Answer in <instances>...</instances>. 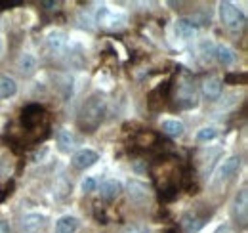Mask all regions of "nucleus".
I'll use <instances>...</instances> for the list:
<instances>
[{"mask_svg": "<svg viewBox=\"0 0 248 233\" xmlns=\"http://www.w3.org/2000/svg\"><path fill=\"white\" fill-rule=\"evenodd\" d=\"M105 115V98L101 94H93L90 96L84 105L80 107V113H78V126L84 130V132H93Z\"/></svg>", "mask_w": 248, "mask_h": 233, "instance_id": "nucleus-1", "label": "nucleus"}, {"mask_svg": "<svg viewBox=\"0 0 248 233\" xmlns=\"http://www.w3.org/2000/svg\"><path fill=\"white\" fill-rule=\"evenodd\" d=\"M219 19L229 31H241L247 25L245 14L231 2H221L219 4Z\"/></svg>", "mask_w": 248, "mask_h": 233, "instance_id": "nucleus-2", "label": "nucleus"}, {"mask_svg": "<svg viewBox=\"0 0 248 233\" xmlns=\"http://www.w3.org/2000/svg\"><path fill=\"white\" fill-rule=\"evenodd\" d=\"M97 23L107 31H121L126 25V17L123 14H117L109 8H101L97 12Z\"/></svg>", "mask_w": 248, "mask_h": 233, "instance_id": "nucleus-3", "label": "nucleus"}, {"mask_svg": "<svg viewBox=\"0 0 248 233\" xmlns=\"http://www.w3.org/2000/svg\"><path fill=\"white\" fill-rule=\"evenodd\" d=\"M97 159H99V155H97L95 151H92V149H80V151H77V153L73 155L71 163H73L75 168L84 170V168H90L92 165H95Z\"/></svg>", "mask_w": 248, "mask_h": 233, "instance_id": "nucleus-4", "label": "nucleus"}, {"mask_svg": "<svg viewBox=\"0 0 248 233\" xmlns=\"http://www.w3.org/2000/svg\"><path fill=\"white\" fill-rule=\"evenodd\" d=\"M241 168V157H229L227 161H223V165L217 168L216 172V183H221L225 180H229L231 176L237 174V170Z\"/></svg>", "mask_w": 248, "mask_h": 233, "instance_id": "nucleus-5", "label": "nucleus"}, {"mask_svg": "<svg viewBox=\"0 0 248 233\" xmlns=\"http://www.w3.org/2000/svg\"><path fill=\"white\" fill-rule=\"evenodd\" d=\"M128 195H130V199H132L134 203H143V201L149 199V189H147V185H145L143 182H140V180H130V182H128Z\"/></svg>", "mask_w": 248, "mask_h": 233, "instance_id": "nucleus-6", "label": "nucleus"}, {"mask_svg": "<svg viewBox=\"0 0 248 233\" xmlns=\"http://www.w3.org/2000/svg\"><path fill=\"white\" fill-rule=\"evenodd\" d=\"M46 224V218L42 214H27L23 220H21V232L23 233H40V230L44 228Z\"/></svg>", "mask_w": 248, "mask_h": 233, "instance_id": "nucleus-7", "label": "nucleus"}, {"mask_svg": "<svg viewBox=\"0 0 248 233\" xmlns=\"http://www.w3.org/2000/svg\"><path fill=\"white\" fill-rule=\"evenodd\" d=\"M233 216L237 218V222L247 224L248 216V193L247 189H241V193L237 195L235 203H233Z\"/></svg>", "mask_w": 248, "mask_h": 233, "instance_id": "nucleus-8", "label": "nucleus"}, {"mask_svg": "<svg viewBox=\"0 0 248 233\" xmlns=\"http://www.w3.org/2000/svg\"><path fill=\"white\" fill-rule=\"evenodd\" d=\"M178 105L182 109H191L197 105V94H195V88L184 84L182 90L178 92Z\"/></svg>", "mask_w": 248, "mask_h": 233, "instance_id": "nucleus-9", "label": "nucleus"}, {"mask_svg": "<svg viewBox=\"0 0 248 233\" xmlns=\"http://www.w3.org/2000/svg\"><path fill=\"white\" fill-rule=\"evenodd\" d=\"M176 34H178V38H182V40H191V38H195V34H197V25H195L191 19L182 17V19L176 21Z\"/></svg>", "mask_w": 248, "mask_h": 233, "instance_id": "nucleus-10", "label": "nucleus"}, {"mask_svg": "<svg viewBox=\"0 0 248 233\" xmlns=\"http://www.w3.org/2000/svg\"><path fill=\"white\" fill-rule=\"evenodd\" d=\"M42 116H44V109L40 105H27L23 109V116L21 118H23V124L27 128H31V126H36L42 120Z\"/></svg>", "mask_w": 248, "mask_h": 233, "instance_id": "nucleus-11", "label": "nucleus"}, {"mask_svg": "<svg viewBox=\"0 0 248 233\" xmlns=\"http://www.w3.org/2000/svg\"><path fill=\"white\" fill-rule=\"evenodd\" d=\"M201 88H202V94L208 100H217L219 94H221V81L217 77H208V79L202 81Z\"/></svg>", "mask_w": 248, "mask_h": 233, "instance_id": "nucleus-12", "label": "nucleus"}, {"mask_svg": "<svg viewBox=\"0 0 248 233\" xmlns=\"http://www.w3.org/2000/svg\"><path fill=\"white\" fill-rule=\"evenodd\" d=\"M119 193H121V183H119L117 180H105V182L101 183V187H99V195H101V199H105V201L117 199Z\"/></svg>", "mask_w": 248, "mask_h": 233, "instance_id": "nucleus-13", "label": "nucleus"}, {"mask_svg": "<svg viewBox=\"0 0 248 233\" xmlns=\"http://www.w3.org/2000/svg\"><path fill=\"white\" fill-rule=\"evenodd\" d=\"M78 230V220L75 216H62L56 222V233H75Z\"/></svg>", "mask_w": 248, "mask_h": 233, "instance_id": "nucleus-14", "label": "nucleus"}, {"mask_svg": "<svg viewBox=\"0 0 248 233\" xmlns=\"http://www.w3.org/2000/svg\"><path fill=\"white\" fill-rule=\"evenodd\" d=\"M202 226H204V220L199 218L197 214H186L182 218V228L186 233H197Z\"/></svg>", "mask_w": 248, "mask_h": 233, "instance_id": "nucleus-15", "label": "nucleus"}, {"mask_svg": "<svg viewBox=\"0 0 248 233\" xmlns=\"http://www.w3.org/2000/svg\"><path fill=\"white\" fill-rule=\"evenodd\" d=\"M162 132L166 134V136H170V138H180V136H184V122H180V120H174V118H170V120H164L162 122Z\"/></svg>", "mask_w": 248, "mask_h": 233, "instance_id": "nucleus-16", "label": "nucleus"}, {"mask_svg": "<svg viewBox=\"0 0 248 233\" xmlns=\"http://www.w3.org/2000/svg\"><path fill=\"white\" fill-rule=\"evenodd\" d=\"M17 92V84L12 77H6V75H0V98L6 100V98H12L14 94Z\"/></svg>", "mask_w": 248, "mask_h": 233, "instance_id": "nucleus-17", "label": "nucleus"}, {"mask_svg": "<svg viewBox=\"0 0 248 233\" xmlns=\"http://www.w3.org/2000/svg\"><path fill=\"white\" fill-rule=\"evenodd\" d=\"M65 44H67V38H65L63 33L56 31V33H50V34H48V46H50L52 52L62 54L63 50H65Z\"/></svg>", "mask_w": 248, "mask_h": 233, "instance_id": "nucleus-18", "label": "nucleus"}, {"mask_svg": "<svg viewBox=\"0 0 248 233\" xmlns=\"http://www.w3.org/2000/svg\"><path fill=\"white\" fill-rule=\"evenodd\" d=\"M17 69L21 75H31L32 71L36 69V59L31 54H21L17 59Z\"/></svg>", "mask_w": 248, "mask_h": 233, "instance_id": "nucleus-19", "label": "nucleus"}, {"mask_svg": "<svg viewBox=\"0 0 248 233\" xmlns=\"http://www.w3.org/2000/svg\"><path fill=\"white\" fill-rule=\"evenodd\" d=\"M58 144H60V149H62V151H71L77 142H75V136H73L69 130L60 128V132H58Z\"/></svg>", "mask_w": 248, "mask_h": 233, "instance_id": "nucleus-20", "label": "nucleus"}, {"mask_svg": "<svg viewBox=\"0 0 248 233\" xmlns=\"http://www.w3.org/2000/svg\"><path fill=\"white\" fill-rule=\"evenodd\" d=\"M216 58L221 65H231V63L235 61V52H233L229 46H217Z\"/></svg>", "mask_w": 248, "mask_h": 233, "instance_id": "nucleus-21", "label": "nucleus"}, {"mask_svg": "<svg viewBox=\"0 0 248 233\" xmlns=\"http://www.w3.org/2000/svg\"><path fill=\"white\" fill-rule=\"evenodd\" d=\"M216 128H201L199 132H197V142L199 144H204V142H212L214 138H216Z\"/></svg>", "mask_w": 248, "mask_h": 233, "instance_id": "nucleus-22", "label": "nucleus"}, {"mask_svg": "<svg viewBox=\"0 0 248 233\" xmlns=\"http://www.w3.org/2000/svg\"><path fill=\"white\" fill-rule=\"evenodd\" d=\"M95 187H97V183H95L93 178H84V182H82V191L84 193H92Z\"/></svg>", "mask_w": 248, "mask_h": 233, "instance_id": "nucleus-23", "label": "nucleus"}, {"mask_svg": "<svg viewBox=\"0 0 248 233\" xmlns=\"http://www.w3.org/2000/svg\"><path fill=\"white\" fill-rule=\"evenodd\" d=\"M21 2H8V0H0V10H8V8H14V6H19Z\"/></svg>", "mask_w": 248, "mask_h": 233, "instance_id": "nucleus-24", "label": "nucleus"}, {"mask_svg": "<svg viewBox=\"0 0 248 233\" xmlns=\"http://www.w3.org/2000/svg\"><path fill=\"white\" fill-rule=\"evenodd\" d=\"M126 233H149L147 232V228H143V226H130Z\"/></svg>", "mask_w": 248, "mask_h": 233, "instance_id": "nucleus-25", "label": "nucleus"}, {"mask_svg": "<svg viewBox=\"0 0 248 233\" xmlns=\"http://www.w3.org/2000/svg\"><path fill=\"white\" fill-rule=\"evenodd\" d=\"M0 233H12V228L6 220H0Z\"/></svg>", "mask_w": 248, "mask_h": 233, "instance_id": "nucleus-26", "label": "nucleus"}, {"mask_svg": "<svg viewBox=\"0 0 248 233\" xmlns=\"http://www.w3.org/2000/svg\"><path fill=\"white\" fill-rule=\"evenodd\" d=\"M42 4H44V6H48V8H50V10H52V8H54V6H58V4H56V2H42Z\"/></svg>", "mask_w": 248, "mask_h": 233, "instance_id": "nucleus-27", "label": "nucleus"}, {"mask_svg": "<svg viewBox=\"0 0 248 233\" xmlns=\"http://www.w3.org/2000/svg\"><path fill=\"white\" fill-rule=\"evenodd\" d=\"M0 52H2V40H0Z\"/></svg>", "mask_w": 248, "mask_h": 233, "instance_id": "nucleus-28", "label": "nucleus"}]
</instances>
